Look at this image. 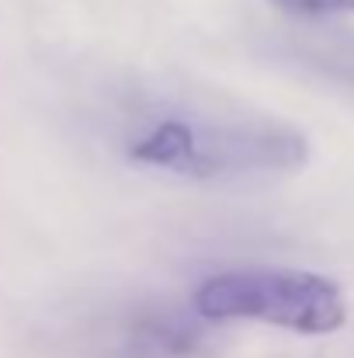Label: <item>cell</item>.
Segmentation results:
<instances>
[{"instance_id":"cell-1","label":"cell","mask_w":354,"mask_h":358,"mask_svg":"<svg viewBox=\"0 0 354 358\" xmlns=\"http://www.w3.org/2000/svg\"><path fill=\"white\" fill-rule=\"evenodd\" d=\"M108 136L125 164L188 185H246L309 164V139L292 122L167 87H121Z\"/></svg>"},{"instance_id":"cell-2","label":"cell","mask_w":354,"mask_h":358,"mask_svg":"<svg viewBox=\"0 0 354 358\" xmlns=\"http://www.w3.org/2000/svg\"><path fill=\"white\" fill-rule=\"evenodd\" d=\"M191 306L209 324L253 320L302 338L337 334L348 324L344 289L320 271L306 268H226L198 282Z\"/></svg>"},{"instance_id":"cell-5","label":"cell","mask_w":354,"mask_h":358,"mask_svg":"<svg viewBox=\"0 0 354 358\" xmlns=\"http://www.w3.org/2000/svg\"><path fill=\"white\" fill-rule=\"evenodd\" d=\"M288 14L299 17H330V14H354V0H271Z\"/></svg>"},{"instance_id":"cell-4","label":"cell","mask_w":354,"mask_h":358,"mask_svg":"<svg viewBox=\"0 0 354 358\" xmlns=\"http://www.w3.org/2000/svg\"><path fill=\"white\" fill-rule=\"evenodd\" d=\"M295 56L320 73L354 84V42H334V38H306L295 45Z\"/></svg>"},{"instance_id":"cell-3","label":"cell","mask_w":354,"mask_h":358,"mask_svg":"<svg viewBox=\"0 0 354 358\" xmlns=\"http://www.w3.org/2000/svg\"><path fill=\"white\" fill-rule=\"evenodd\" d=\"M212 324L160 292L108 299L77 327L84 358H212Z\"/></svg>"}]
</instances>
